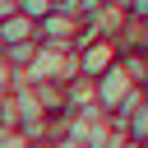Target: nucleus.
<instances>
[{
    "mask_svg": "<svg viewBox=\"0 0 148 148\" xmlns=\"http://www.w3.org/2000/svg\"><path fill=\"white\" fill-rule=\"evenodd\" d=\"M51 148H79V143H69V139H56V143H51Z\"/></svg>",
    "mask_w": 148,
    "mask_h": 148,
    "instance_id": "obj_4",
    "label": "nucleus"
},
{
    "mask_svg": "<svg viewBox=\"0 0 148 148\" xmlns=\"http://www.w3.org/2000/svg\"><path fill=\"white\" fill-rule=\"evenodd\" d=\"M18 42H37V23H28L23 14L0 18V46H18Z\"/></svg>",
    "mask_w": 148,
    "mask_h": 148,
    "instance_id": "obj_1",
    "label": "nucleus"
},
{
    "mask_svg": "<svg viewBox=\"0 0 148 148\" xmlns=\"http://www.w3.org/2000/svg\"><path fill=\"white\" fill-rule=\"evenodd\" d=\"M14 9H18L28 23H42V18L56 9V0H14Z\"/></svg>",
    "mask_w": 148,
    "mask_h": 148,
    "instance_id": "obj_2",
    "label": "nucleus"
},
{
    "mask_svg": "<svg viewBox=\"0 0 148 148\" xmlns=\"http://www.w3.org/2000/svg\"><path fill=\"white\" fill-rule=\"evenodd\" d=\"M9 14H18V9H14V0H0V18H9Z\"/></svg>",
    "mask_w": 148,
    "mask_h": 148,
    "instance_id": "obj_3",
    "label": "nucleus"
}]
</instances>
